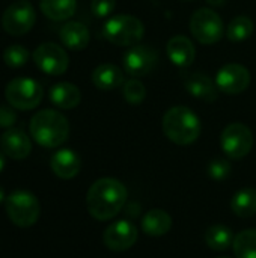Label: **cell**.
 <instances>
[{"instance_id":"obj_1","label":"cell","mask_w":256,"mask_h":258,"mask_svg":"<svg viewBox=\"0 0 256 258\" xmlns=\"http://www.w3.org/2000/svg\"><path fill=\"white\" fill-rule=\"evenodd\" d=\"M127 187L116 178L104 177L97 180L88 190L86 207L97 221H110L122 210L127 201Z\"/></svg>"},{"instance_id":"obj_2","label":"cell","mask_w":256,"mask_h":258,"mask_svg":"<svg viewBox=\"0 0 256 258\" xmlns=\"http://www.w3.org/2000/svg\"><path fill=\"white\" fill-rule=\"evenodd\" d=\"M29 130L36 144L45 148H56L68 139L69 122L60 112L45 109L32 116Z\"/></svg>"},{"instance_id":"obj_3","label":"cell","mask_w":256,"mask_h":258,"mask_svg":"<svg viewBox=\"0 0 256 258\" xmlns=\"http://www.w3.org/2000/svg\"><path fill=\"white\" fill-rule=\"evenodd\" d=\"M163 132L166 138L177 145L193 144L202 130L199 116L186 106L170 107L163 116Z\"/></svg>"},{"instance_id":"obj_4","label":"cell","mask_w":256,"mask_h":258,"mask_svg":"<svg viewBox=\"0 0 256 258\" xmlns=\"http://www.w3.org/2000/svg\"><path fill=\"white\" fill-rule=\"evenodd\" d=\"M103 33L104 38L115 45L133 47L142 41L145 27L142 21L134 15L119 14L106 21Z\"/></svg>"},{"instance_id":"obj_5","label":"cell","mask_w":256,"mask_h":258,"mask_svg":"<svg viewBox=\"0 0 256 258\" xmlns=\"http://www.w3.org/2000/svg\"><path fill=\"white\" fill-rule=\"evenodd\" d=\"M41 213L38 198L27 190L12 192L6 198V215L17 227L27 228L36 224Z\"/></svg>"},{"instance_id":"obj_6","label":"cell","mask_w":256,"mask_h":258,"mask_svg":"<svg viewBox=\"0 0 256 258\" xmlns=\"http://www.w3.org/2000/svg\"><path fill=\"white\" fill-rule=\"evenodd\" d=\"M42 86L30 77H17L6 85L5 97L8 103L18 110H32L42 100Z\"/></svg>"},{"instance_id":"obj_7","label":"cell","mask_w":256,"mask_h":258,"mask_svg":"<svg viewBox=\"0 0 256 258\" xmlns=\"http://www.w3.org/2000/svg\"><path fill=\"white\" fill-rule=\"evenodd\" d=\"M223 21L220 15L210 9V8H201L193 12L190 18V32L201 44H216L223 36Z\"/></svg>"},{"instance_id":"obj_8","label":"cell","mask_w":256,"mask_h":258,"mask_svg":"<svg viewBox=\"0 0 256 258\" xmlns=\"http://www.w3.org/2000/svg\"><path fill=\"white\" fill-rule=\"evenodd\" d=\"M220 145L226 157L231 160H241L250 153L253 147L252 130L243 122H232L222 132Z\"/></svg>"},{"instance_id":"obj_9","label":"cell","mask_w":256,"mask_h":258,"mask_svg":"<svg viewBox=\"0 0 256 258\" xmlns=\"http://www.w3.org/2000/svg\"><path fill=\"white\" fill-rule=\"evenodd\" d=\"M36 20V14L33 6L26 2V0H20L15 2L12 5H9L2 17V26L5 29V32H8L12 36H20L27 33Z\"/></svg>"},{"instance_id":"obj_10","label":"cell","mask_w":256,"mask_h":258,"mask_svg":"<svg viewBox=\"0 0 256 258\" xmlns=\"http://www.w3.org/2000/svg\"><path fill=\"white\" fill-rule=\"evenodd\" d=\"M33 62L48 76H60L68 70L69 57L60 45L54 42H44L33 51Z\"/></svg>"},{"instance_id":"obj_11","label":"cell","mask_w":256,"mask_h":258,"mask_svg":"<svg viewBox=\"0 0 256 258\" xmlns=\"http://www.w3.org/2000/svg\"><path fill=\"white\" fill-rule=\"evenodd\" d=\"M158 63L157 51L149 45L136 44L124 54V71L133 77H145L151 74Z\"/></svg>"},{"instance_id":"obj_12","label":"cell","mask_w":256,"mask_h":258,"mask_svg":"<svg viewBox=\"0 0 256 258\" xmlns=\"http://www.w3.org/2000/svg\"><path fill=\"white\" fill-rule=\"evenodd\" d=\"M250 73L246 67L240 63H226L216 74L217 88L231 95L241 94L250 85Z\"/></svg>"},{"instance_id":"obj_13","label":"cell","mask_w":256,"mask_h":258,"mask_svg":"<svg viewBox=\"0 0 256 258\" xmlns=\"http://www.w3.org/2000/svg\"><path fill=\"white\" fill-rule=\"evenodd\" d=\"M103 242L110 251H127L137 242V228L130 221H116L104 230Z\"/></svg>"},{"instance_id":"obj_14","label":"cell","mask_w":256,"mask_h":258,"mask_svg":"<svg viewBox=\"0 0 256 258\" xmlns=\"http://www.w3.org/2000/svg\"><path fill=\"white\" fill-rule=\"evenodd\" d=\"M0 148L5 156L14 160H23L30 154L32 142L23 130L8 128L0 138Z\"/></svg>"},{"instance_id":"obj_15","label":"cell","mask_w":256,"mask_h":258,"mask_svg":"<svg viewBox=\"0 0 256 258\" xmlns=\"http://www.w3.org/2000/svg\"><path fill=\"white\" fill-rule=\"evenodd\" d=\"M184 86L187 89V92L190 95H193L198 100L207 101V103H213L217 100V85L216 82L211 80V77H208L204 73H187L184 74Z\"/></svg>"},{"instance_id":"obj_16","label":"cell","mask_w":256,"mask_h":258,"mask_svg":"<svg viewBox=\"0 0 256 258\" xmlns=\"http://www.w3.org/2000/svg\"><path fill=\"white\" fill-rule=\"evenodd\" d=\"M51 171L62 180L74 178L81 169V160L78 154L69 148L59 150L53 154L50 162Z\"/></svg>"},{"instance_id":"obj_17","label":"cell","mask_w":256,"mask_h":258,"mask_svg":"<svg viewBox=\"0 0 256 258\" xmlns=\"http://www.w3.org/2000/svg\"><path fill=\"white\" fill-rule=\"evenodd\" d=\"M167 57L172 63H175L180 68H187L193 63L196 57V50L193 42L183 35H177L167 41L166 45Z\"/></svg>"},{"instance_id":"obj_18","label":"cell","mask_w":256,"mask_h":258,"mask_svg":"<svg viewBox=\"0 0 256 258\" xmlns=\"http://www.w3.org/2000/svg\"><path fill=\"white\" fill-rule=\"evenodd\" d=\"M59 38L62 41V44L74 51H80L84 50L89 44L91 39V33L89 29L80 23V21H68L62 26L60 32H59Z\"/></svg>"},{"instance_id":"obj_19","label":"cell","mask_w":256,"mask_h":258,"mask_svg":"<svg viewBox=\"0 0 256 258\" xmlns=\"http://www.w3.org/2000/svg\"><path fill=\"white\" fill-rule=\"evenodd\" d=\"M172 228V218L161 209H152L142 218V231L149 237L166 236Z\"/></svg>"},{"instance_id":"obj_20","label":"cell","mask_w":256,"mask_h":258,"mask_svg":"<svg viewBox=\"0 0 256 258\" xmlns=\"http://www.w3.org/2000/svg\"><path fill=\"white\" fill-rule=\"evenodd\" d=\"M80 100H81L80 89L69 82L56 83L50 89V101L59 109H65V110L74 109L80 104Z\"/></svg>"},{"instance_id":"obj_21","label":"cell","mask_w":256,"mask_h":258,"mask_svg":"<svg viewBox=\"0 0 256 258\" xmlns=\"http://www.w3.org/2000/svg\"><path fill=\"white\" fill-rule=\"evenodd\" d=\"M92 82L98 89L110 91V89L122 86L125 83V77L119 67L113 63H101L94 70Z\"/></svg>"},{"instance_id":"obj_22","label":"cell","mask_w":256,"mask_h":258,"mask_svg":"<svg viewBox=\"0 0 256 258\" xmlns=\"http://www.w3.org/2000/svg\"><path fill=\"white\" fill-rule=\"evenodd\" d=\"M205 243L213 251H228L234 243V233L228 225L214 224L205 231Z\"/></svg>"},{"instance_id":"obj_23","label":"cell","mask_w":256,"mask_h":258,"mask_svg":"<svg viewBox=\"0 0 256 258\" xmlns=\"http://www.w3.org/2000/svg\"><path fill=\"white\" fill-rule=\"evenodd\" d=\"M39 8L47 18L53 21H63L74 15L77 0H39Z\"/></svg>"},{"instance_id":"obj_24","label":"cell","mask_w":256,"mask_h":258,"mask_svg":"<svg viewBox=\"0 0 256 258\" xmlns=\"http://www.w3.org/2000/svg\"><path fill=\"white\" fill-rule=\"evenodd\" d=\"M231 209L238 218L247 219L256 215V189L244 187L231 200Z\"/></svg>"},{"instance_id":"obj_25","label":"cell","mask_w":256,"mask_h":258,"mask_svg":"<svg viewBox=\"0 0 256 258\" xmlns=\"http://www.w3.org/2000/svg\"><path fill=\"white\" fill-rule=\"evenodd\" d=\"M232 249L237 258H256V230L249 228L238 233L234 239Z\"/></svg>"},{"instance_id":"obj_26","label":"cell","mask_w":256,"mask_h":258,"mask_svg":"<svg viewBox=\"0 0 256 258\" xmlns=\"http://www.w3.org/2000/svg\"><path fill=\"white\" fill-rule=\"evenodd\" d=\"M253 27H255L253 21L249 17L238 15L228 26V38L231 41H235V42L246 41L253 33Z\"/></svg>"},{"instance_id":"obj_27","label":"cell","mask_w":256,"mask_h":258,"mask_svg":"<svg viewBox=\"0 0 256 258\" xmlns=\"http://www.w3.org/2000/svg\"><path fill=\"white\" fill-rule=\"evenodd\" d=\"M29 57H30V53L27 51V48L23 45H18V44L9 45L3 51V60L11 68H20V67L26 65Z\"/></svg>"},{"instance_id":"obj_28","label":"cell","mask_w":256,"mask_h":258,"mask_svg":"<svg viewBox=\"0 0 256 258\" xmlns=\"http://www.w3.org/2000/svg\"><path fill=\"white\" fill-rule=\"evenodd\" d=\"M122 94L130 104H140L146 97V88L140 80L130 79L122 85Z\"/></svg>"},{"instance_id":"obj_29","label":"cell","mask_w":256,"mask_h":258,"mask_svg":"<svg viewBox=\"0 0 256 258\" xmlns=\"http://www.w3.org/2000/svg\"><path fill=\"white\" fill-rule=\"evenodd\" d=\"M207 171H208V175H210L213 180H216V181H223V180H226V178L231 175L232 168H231V163H229L226 159L217 157V159H213V160L210 162Z\"/></svg>"},{"instance_id":"obj_30","label":"cell","mask_w":256,"mask_h":258,"mask_svg":"<svg viewBox=\"0 0 256 258\" xmlns=\"http://www.w3.org/2000/svg\"><path fill=\"white\" fill-rule=\"evenodd\" d=\"M116 6V0H92L91 2V9L95 17L104 18L109 17Z\"/></svg>"},{"instance_id":"obj_31","label":"cell","mask_w":256,"mask_h":258,"mask_svg":"<svg viewBox=\"0 0 256 258\" xmlns=\"http://www.w3.org/2000/svg\"><path fill=\"white\" fill-rule=\"evenodd\" d=\"M15 119H17V116L12 109H9L6 106H0V127L8 128V127L14 125Z\"/></svg>"},{"instance_id":"obj_32","label":"cell","mask_w":256,"mask_h":258,"mask_svg":"<svg viewBox=\"0 0 256 258\" xmlns=\"http://www.w3.org/2000/svg\"><path fill=\"white\" fill-rule=\"evenodd\" d=\"M207 2L213 6H223L226 3V0H207Z\"/></svg>"},{"instance_id":"obj_33","label":"cell","mask_w":256,"mask_h":258,"mask_svg":"<svg viewBox=\"0 0 256 258\" xmlns=\"http://www.w3.org/2000/svg\"><path fill=\"white\" fill-rule=\"evenodd\" d=\"M3 168H5V153H3L2 148H0V172H2Z\"/></svg>"},{"instance_id":"obj_34","label":"cell","mask_w":256,"mask_h":258,"mask_svg":"<svg viewBox=\"0 0 256 258\" xmlns=\"http://www.w3.org/2000/svg\"><path fill=\"white\" fill-rule=\"evenodd\" d=\"M3 200H5V190H3V189L0 187V203H2Z\"/></svg>"},{"instance_id":"obj_35","label":"cell","mask_w":256,"mask_h":258,"mask_svg":"<svg viewBox=\"0 0 256 258\" xmlns=\"http://www.w3.org/2000/svg\"><path fill=\"white\" fill-rule=\"evenodd\" d=\"M184 2H192V0H184Z\"/></svg>"},{"instance_id":"obj_36","label":"cell","mask_w":256,"mask_h":258,"mask_svg":"<svg viewBox=\"0 0 256 258\" xmlns=\"http://www.w3.org/2000/svg\"><path fill=\"white\" fill-rule=\"evenodd\" d=\"M222 258H226V257H222Z\"/></svg>"}]
</instances>
